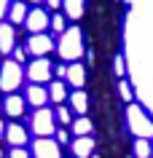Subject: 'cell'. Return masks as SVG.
Returning a JSON list of instances; mask_svg holds the SVG:
<instances>
[{"label": "cell", "instance_id": "3", "mask_svg": "<svg viewBox=\"0 0 153 158\" xmlns=\"http://www.w3.org/2000/svg\"><path fill=\"white\" fill-rule=\"evenodd\" d=\"M57 118H54V110L51 107H38L30 118V131L35 137H54L57 134Z\"/></svg>", "mask_w": 153, "mask_h": 158}, {"label": "cell", "instance_id": "36", "mask_svg": "<svg viewBox=\"0 0 153 158\" xmlns=\"http://www.w3.org/2000/svg\"><path fill=\"white\" fill-rule=\"evenodd\" d=\"M151 158H153V156H151Z\"/></svg>", "mask_w": 153, "mask_h": 158}, {"label": "cell", "instance_id": "20", "mask_svg": "<svg viewBox=\"0 0 153 158\" xmlns=\"http://www.w3.org/2000/svg\"><path fill=\"white\" fill-rule=\"evenodd\" d=\"M137 158H151L153 156V142L151 139H142V137H134V145H132Z\"/></svg>", "mask_w": 153, "mask_h": 158}, {"label": "cell", "instance_id": "27", "mask_svg": "<svg viewBox=\"0 0 153 158\" xmlns=\"http://www.w3.org/2000/svg\"><path fill=\"white\" fill-rule=\"evenodd\" d=\"M24 56H27V48H22V46H16V48L11 51V59H14V62H19V64L24 62Z\"/></svg>", "mask_w": 153, "mask_h": 158}, {"label": "cell", "instance_id": "26", "mask_svg": "<svg viewBox=\"0 0 153 158\" xmlns=\"http://www.w3.org/2000/svg\"><path fill=\"white\" fill-rule=\"evenodd\" d=\"M8 158H32V153L27 148H11L8 150Z\"/></svg>", "mask_w": 153, "mask_h": 158}, {"label": "cell", "instance_id": "25", "mask_svg": "<svg viewBox=\"0 0 153 158\" xmlns=\"http://www.w3.org/2000/svg\"><path fill=\"white\" fill-rule=\"evenodd\" d=\"M54 139L59 142V145H67V142H70V131H67V126H59V129H57V134H54Z\"/></svg>", "mask_w": 153, "mask_h": 158}, {"label": "cell", "instance_id": "10", "mask_svg": "<svg viewBox=\"0 0 153 158\" xmlns=\"http://www.w3.org/2000/svg\"><path fill=\"white\" fill-rule=\"evenodd\" d=\"M3 110H6V115L8 118H22L24 115V110H27V99H24V94H8L6 99H3Z\"/></svg>", "mask_w": 153, "mask_h": 158}, {"label": "cell", "instance_id": "33", "mask_svg": "<svg viewBox=\"0 0 153 158\" xmlns=\"http://www.w3.org/2000/svg\"><path fill=\"white\" fill-rule=\"evenodd\" d=\"M0 110H3V99H0Z\"/></svg>", "mask_w": 153, "mask_h": 158}, {"label": "cell", "instance_id": "16", "mask_svg": "<svg viewBox=\"0 0 153 158\" xmlns=\"http://www.w3.org/2000/svg\"><path fill=\"white\" fill-rule=\"evenodd\" d=\"M67 99H70V110H73L75 115H86V113H89V97H86L83 89H75Z\"/></svg>", "mask_w": 153, "mask_h": 158}, {"label": "cell", "instance_id": "11", "mask_svg": "<svg viewBox=\"0 0 153 158\" xmlns=\"http://www.w3.org/2000/svg\"><path fill=\"white\" fill-rule=\"evenodd\" d=\"M24 99H27V105H32L35 110L46 107V105H49V89L40 86V83H30L24 89Z\"/></svg>", "mask_w": 153, "mask_h": 158}, {"label": "cell", "instance_id": "35", "mask_svg": "<svg viewBox=\"0 0 153 158\" xmlns=\"http://www.w3.org/2000/svg\"><path fill=\"white\" fill-rule=\"evenodd\" d=\"M73 158H75V156H73Z\"/></svg>", "mask_w": 153, "mask_h": 158}, {"label": "cell", "instance_id": "9", "mask_svg": "<svg viewBox=\"0 0 153 158\" xmlns=\"http://www.w3.org/2000/svg\"><path fill=\"white\" fill-rule=\"evenodd\" d=\"M16 48V27L11 22H0V54L3 56H11V51Z\"/></svg>", "mask_w": 153, "mask_h": 158}, {"label": "cell", "instance_id": "19", "mask_svg": "<svg viewBox=\"0 0 153 158\" xmlns=\"http://www.w3.org/2000/svg\"><path fill=\"white\" fill-rule=\"evenodd\" d=\"M62 8H65V16L78 22L83 16V8H86V0H62Z\"/></svg>", "mask_w": 153, "mask_h": 158}, {"label": "cell", "instance_id": "18", "mask_svg": "<svg viewBox=\"0 0 153 158\" xmlns=\"http://www.w3.org/2000/svg\"><path fill=\"white\" fill-rule=\"evenodd\" d=\"M70 131L75 134V137H91L94 134V123L89 115H78L73 118V123H70Z\"/></svg>", "mask_w": 153, "mask_h": 158}, {"label": "cell", "instance_id": "1", "mask_svg": "<svg viewBox=\"0 0 153 158\" xmlns=\"http://www.w3.org/2000/svg\"><path fill=\"white\" fill-rule=\"evenodd\" d=\"M83 51L86 48H83V32H81V27H67L59 35V40H57L59 59H65V64H70V62H78L83 56Z\"/></svg>", "mask_w": 153, "mask_h": 158}, {"label": "cell", "instance_id": "21", "mask_svg": "<svg viewBox=\"0 0 153 158\" xmlns=\"http://www.w3.org/2000/svg\"><path fill=\"white\" fill-rule=\"evenodd\" d=\"M54 118H57V126H67L73 123V110H70V105H57L54 107Z\"/></svg>", "mask_w": 153, "mask_h": 158}, {"label": "cell", "instance_id": "22", "mask_svg": "<svg viewBox=\"0 0 153 158\" xmlns=\"http://www.w3.org/2000/svg\"><path fill=\"white\" fill-rule=\"evenodd\" d=\"M118 94H121V99L126 102V105H132L134 102V86H132V81H124L121 78L118 81Z\"/></svg>", "mask_w": 153, "mask_h": 158}, {"label": "cell", "instance_id": "34", "mask_svg": "<svg viewBox=\"0 0 153 158\" xmlns=\"http://www.w3.org/2000/svg\"><path fill=\"white\" fill-rule=\"evenodd\" d=\"M0 158H3V150H0Z\"/></svg>", "mask_w": 153, "mask_h": 158}, {"label": "cell", "instance_id": "15", "mask_svg": "<svg viewBox=\"0 0 153 158\" xmlns=\"http://www.w3.org/2000/svg\"><path fill=\"white\" fill-rule=\"evenodd\" d=\"M27 14H30V8H27L22 0H14L11 3V8H8V16H6V22H11L14 27H19V24H24L27 22Z\"/></svg>", "mask_w": 153, "mask_h": 158}, {"label": "cell", "instance_id": "5", "mask_svg": "<svg viewBox=\"0 0 153 158\" xmlns=\"http://www.w3.org/2000/svg\"><path fill=\"white\" fill-rule=\"evenodd\" d=\"M24 78L30 81V83H51L54 81V64H51L46 56H38V59H32L30 64H27V70H24Z\"/></svg>", "mask_w": 153, "mask_h": 158}, {"label": "cell", "instance_id": "4", "mask_svg": "<svg viewBox=\"0 0 153 158\" xmlns=\"http://www.w3.org/2000/svg\"><path fill=\"white\" fill-rule=\"evenodd\" d=\"M22 81H24L22 64L14 62V59H6V62L0 64V89H3L6 94H14L19 86H22Z\"/></svg>", "mask_w": 153, "mask_h": 158}, {"label": "cell", "instance_id": "31", "mask_svg": "<svg viewBox=\"0 0 153 158\" xmlns=\"http://www.w3.org/2000/svg\"><path fill=\"white\" fill-rule=\"evenodd\" d=\"M3 134H6V123H3V121H0V137H3Z\"/></svg>", "mask_w": 153, "mask_h": 158}, {"label": "cell", "instance_id": "32", "mask_svg": "<svg viewBox=\"0 0 153 158\" xmlns=\"http://www.w3.org/2000/svg\"><path fill=\"white\" fill-rule=\"evenodd\" d=\"M30 3H35V6H38V3H46V0H30Z\"/></svg>", "mask_w": 153, "mask_h": 158}, {"label": "cell", "instance_id": "17", "mask_svg": "<svg viewBox=\"0 0 153 158\" xmlns=\"http://www.w3.org/2000/svg\"><path fill=\"white\" fill-rule=\"evenodd\" d=\"M67 83L65 81H51L49 83V102H54V105H65L67 102Z\"/></svg>", "mask_w": 153, "mask_h": 158}, {"label": "cell", "instance_id": "2", "mask_svg": "<svg viewBox=\"0 0 153 158\" xmlns=\"http://www.w3.org/2000/svg\"><path fill=\"white\" fill-rule=\"evenodd\" d=\"M126 123H129L132 137L153 139V115L145 110V105H140V102L126 105Z\"/></svg>", "mask_w": 153, "mask_h": 158}, {"label": "cell", "instance_id": "13", "mask_svg": "<svg viewBox=\"0 0 153 158\" xmlns=\"http://www.w3.org/2000/svg\"><path fill=\"white\" fill-rule=\"evenodd\" d=\"M65 83H70L73 89H83V83H86V67L81 64V62H70L67 64Z\"/></svg>", "mask_w": 153, "mask_h": 158}, {"label": "cell", "instance_id": "23", "mask_svg": "<svg viewBox=\"0 0 153 158\" xmlns=\"http://www.w3.org/2000/svg\"><path fill=\"white\" fill-rule=\"evenodd\" d=\"M49 27H51L57 35H62L65 30H67V16L59 14V11H54V14H51V24H49Z\"/></svg>", "mask_w": 153, "mask_h": 158}, {"label": "cell", "instance_id": "7", "mask_svg": "<svg viewBox=\"0 0 153 158\" xmlns=\"http://www.w3.org/2000/svg\"><path fill=\"white\" fill-rule=\"evenodd\" d=\"M30 153L32 158H62V145L54 137H35Z\"/></svg>", "mask_w": 153, "mask_h": 158}, {"label": "cell", "instance_id": "30", "mask_svg": "<svg viewBox=\"0 0 153 158\" xmlns=\"http://www.w3.org/2000/svg\"><path fill=\"white\" fill-rule=\"evenodd\" d=\"M46 6H49L51 11H59L62 8V0H46Z\"/></svg>", "mask_w": 153, "mask_h": 158}, {"label": "cell", "instance_id": "28", "mask_svg": "<svg viewBox=\"0 0 153 158\" xmlns=\"http://www.w3.org/2000/svg\"><path fill=\"white\" fill-rule=\"evenodd\" d=\"M11 3H14V0H0V22H3V19L8 16V8H11Z\"/></svg>", "mask_w": 153, "mask_h": 158}, {"label": "cell", "instance_id": "12", "mask_svg": "<svg viewBox=\"0 0 153 158\" xmlns=\"http://www.w3.org/2000/svg\"><path fill=\"white\" fill-rule=\"evenodd\" d=\"M3 139L8 142L11 148H24V145H27V129L22 123H6Z\"/></svg>", "mask_w": 153, "mask_h": 158}, {"label": "cell", "instance_id": "24", "mask_svg": "<svg viewBox=\"0 0 153 158\" xmlns=\"http://www.w3.org/2000/svg\"><path fill=\"white\" fill-rule=\"evenodd\" d=\"M113 73L118 75V78H126V56L118 54V56L113 59Z\"/></svg>", "mask_w": 153, "mask_h": 158}, {"label": "cell", "instance_id": "29", "mask_svg": "<svg viewBox=\"0 0 153 158\" xmlns=\"http://www.w3.org/2000/svg\"><path fill=\"white\" fill-rule=\"evenodd\" d=\"M54 75H57V81H65V75H67V64H57V67H54Z\"/></svg>", "mask_w": 153, "mask_h": 158}, {"label": "cell", "instance_id": "14", "mask_svg": "<svg viewBox=\"0 0 153 158\" xmlns=\"http://www.w3.org/2000/svg\"><path fill=\"white\" fill-rule=\"evenodd\" d=\"M70 148H73L75 158H91L94 156V137H75Z\"/></svg>", "mask_w": 153, "mask_h": 158}, {"label": "cell", "instance_id": "6", "mask_svg": "<svg viewBox=\"0 0 153 158\" xmlns=\"http://www.w3.org/2000/svg\"><path fill=\"white\" fill-rule=\"evenodd\" d=\"M27 54L32 59H38V56H49L51 51H57V40L51 38L49 32H38V35H30L27 38Z\"/></svg>", "mask_w": 153, "mask_h": 158}, {"label": "cell", "instance_id": "8", "mask_svg": "<svg viewBox=\"0 0 153 158\" xmlns=\"http://www.w3.org/2000/svg\"><path fill=\"white\" fill-rule=\"evenodd\" d=\"M49 24H51V14H49L46 8H40V6L30 8V14H27V22H24V27H27V32H30V35L46 32V30H49Z\"/></svg>", "mask_w": 153, "mask_h": 158}]
</instances>
